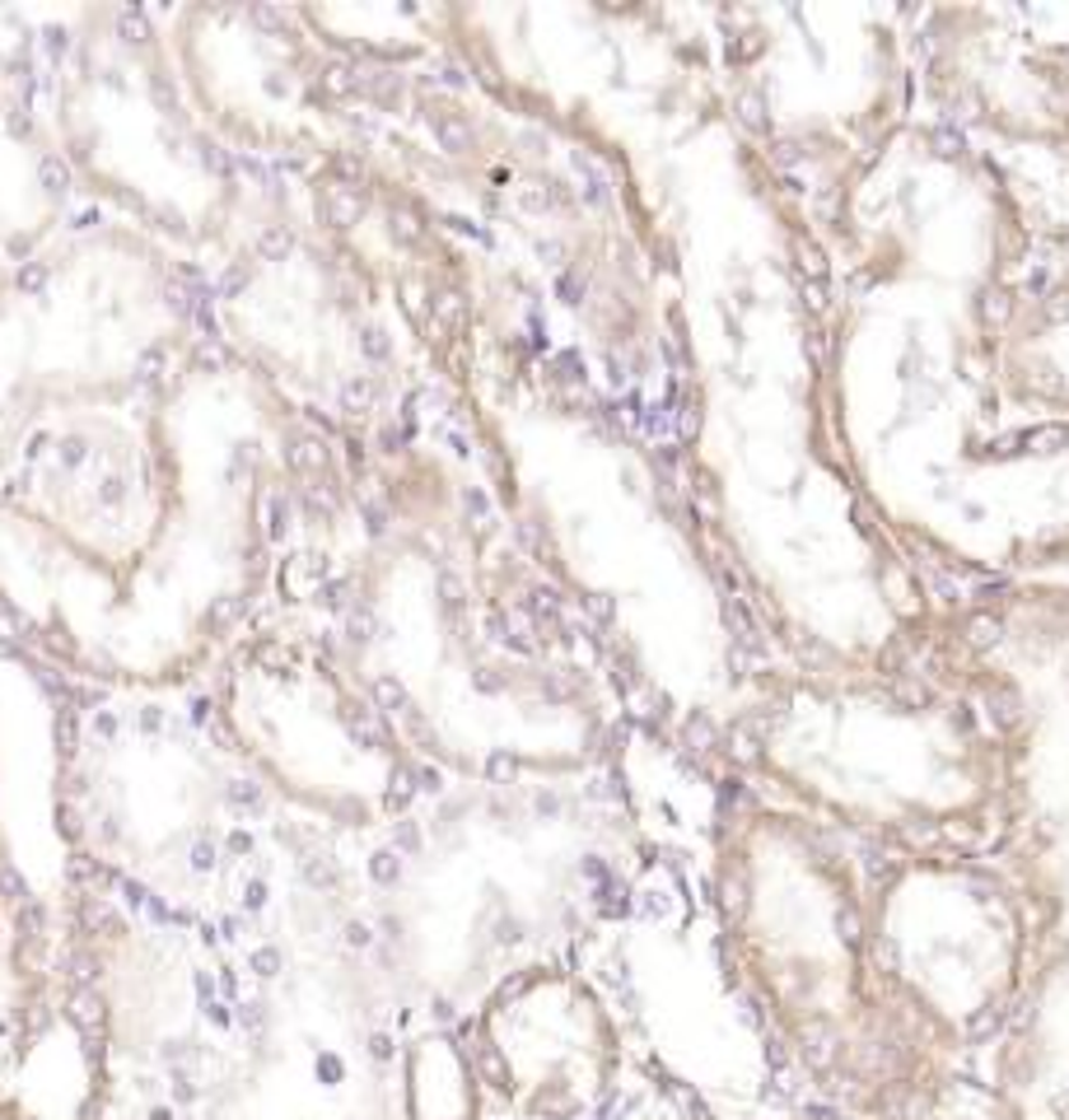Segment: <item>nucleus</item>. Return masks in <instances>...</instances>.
Listing matches in <instances>:
<instances>
[{
    "mask_svg": "<svg viewBox=\"0 0 1069 1120\" xmlns=\"http://www.w3.org/2000/svg\"><path fill=\"white\" fill-rule=\"evenodd\" d=\"M220 742L304 835H383L440 789L323 630L243 626L205 668Z\"/></svg>",
    "mask_w": 1069,
    "mask_h": 1120,
    "instance_id": "obj_4",
    "label": "nucleus"
},
{
    "mask_svg": "<svg viewBox=\"0 0 1069 1120\" xmlns=\"http://www.w3.org/2000/svg\"><path fill=\"white\" fill-rule=\"evenodd\" d=\"M468 1120H598L622 1084V1032L584 976L537 962L448 1023Z\"/></svg>",
    "mask_w": 1069,
    "mask_h": 1120,
    "instance_id": "obj_7",
    "label": "nucleus"
},
{
    "mask_svg": "<svg viewBox=\"0 0 1069 1120\" xmlns=\"http://www.w3.org/2000/svg\"><path fill=\"white\" fill-rule=\"evenodd\" d=\"M729 747L747 789L879 855L995 845L1019 776V728L972 635H938L916 663L757 677Z\"/></svg>",
    "mask_w": 1069,
    "mask_h": 1120,
    "instance_id": "obj_2",
    "label": "nucleus"
},
{
    "mask_svg": "<svg viewBox=\"0 0 1069 1120\" xmlns=\"http://www.w3.org/2000/svg\"><path fill=\"white\" fill-rule=\"evenodd\" d=\"M865 924L883 981L952 1050L999 1046L1033 981V906L999 845L879 855Z\"/></svg>",
    "mask_w": 1069,
    "mask_h": 1120,
    "instance_id": "obj_6",
    "label": "nucleus"
},
{
    "mask_svg": "<svg viewBox=\"0 0 1069 1120\" xmlns=\"http://www.w3.org/2000/svg\"><path fill=\"white\" fill-rule=\"evenodd\" d=\"M1019 728L999 855L1033 906V981L990 1064L995 1120H1069V612L976 640Z\"/></svg>",
    "mask_w": 1069,
    "mask_h": 1120,
    "instance_id": "obj_5",
    "label": "nucleus"
},
{
    "mask_svg": "<svg viewBox=\"0 0 1069 1120\" xmlns=\"http://www.w3.org/2000/svg\"><path fill=\"white\" fill-rule=\"evenodd\" d=\"M711 892L733 985L808 1098L841 1120H948L962 1055L883 981L859 845L743 784Z\"/></svg>",
    "mask_w": 1069,
    "mask_h": 1120,
    "instance_id": "obj_1",
    "label": "nucleus"
},
{
    "mask_svg": "<svg viewBox=\"0 0 1069 1120\" xmlns=\"http://www.w3.org/2000/svg\"><path fill=\"white\" fill-rule=\"evenodd\" d=\"M1033 337V373H1023L1027 397L1069 411V286L1041 300V318L1027 332Z\"/></svg>",
    "mask_w": 1069,
    "mask_h": 1120,
    "instance_id": "obj_8",
    "label": "nucleus"
},
{
    "mask_svg": "<svg viewBox=\"0 0 1069 1120\" xmlns=\"http://www.w3.org/2000/svg\"><path fill=\"white\" fill-rule=\"evenodd\" d=\"M47 817L66 869L215 934L253 916L286 835L201 696L150 687L75 691L57 710Z\"/></svg>",
    "mask_w": 1069,
    "mask_h": 1120,
    "instance_id": "obj_3",
    "label": "nucleus"
}]
</instances>
